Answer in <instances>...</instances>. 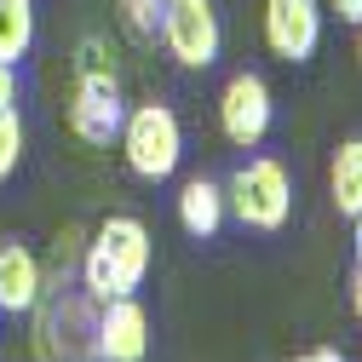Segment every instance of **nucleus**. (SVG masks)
Wrapping results in <instances>:
<instances>
[{"label":"nucleus","instance_id":"nucleus-1","mask_svg":"<svg viewBox=\"0 0 362 362\" xmlns=\"http://www.w3.org/2000/svg\"><path fill=\"white\" fill-rule=\"evenodd\" d=\"M150 276V230H144V218H132V213H110L93 242L81 247V293L86 299H127V293H139Z\"/></svg>","mask_w":362,"mask_h":362},{"label":"nucleus","instance_id":"nucleus-2","mask_svg":"<svg viewBox=\"0 0 362 362\" xmlns=\"http://www.w3.org/2000/svg\"><path fill=\"white\" fill-rule=\"evenodd\" d=\"M35 356L40 362H104L98 356V299L58 282V293L40 288L35 299Z\"/></svg>","mask_w":362,"mask_h":362},{"label":"nucleus","instance_id":"nucleus-3","mask_svg":"<svg viewBox=\"0 0 362 362\" xmlns=\"http://www.w3.org/2000/svg\"><path fill=\"white\" fill-rule=\"evenodd\" d=\"M121 156H127V173L132 178H150V185H161V178L178 173V161H185V127H178V115L167 104H132L121 115Z\"/></svg>","mask_w":362,"mask_h":362},{"label":"nucleus","instance_id":"nucleus-4","mask_svg":"<svg viewBox=\"0 0 362 362\" xmlns=\"http://www.w3.org/2000/svg\"><path fill=\"white\" fill-rule=\"evenodd\" d=\"M224 213L242 218L247 230H282L288 213H293V178L282 161L270 156H253L230 173V185H224Z\"/></svg>","mask_w":362,"mask_h":362},{"label":"nucleus","instance_id":"nucleus-5","mask_svg":"<svg viewBox=\"0 0 362 362\" xmlns=\"http://www.w3.org/2000/svg\"><path fill=\"white\" fill-rule=\"evenodd\" d=\"M156 35L167 40V52L185 64V69H207V64H218V40H224V29H218L213 0H161V29H156Z\"/></svg>","mask_w":362,"mask_h":362},{"label":"nucleus","instance_id":"nucleus-6","mask_svg":"<svg viewBox=\"0 0 362 362\" xmlns=\"http://www.w3.org/2000/svg\"><path fill=\"white\" fill-rule=\"evenodd\" d=\"M270 115H276L270 86H264L253 69H242V75L224 81V93H218V132H224L236 150H259V144H264Z\"/></svg>","mask_w":362,"mask_h":362},{"label":"nucleus","instance_id":"nucleus-7","mask_svg":"<svg viewBox=\"0 0 362 362\" xmlns=\"http://www.w3.org/2000/svg\"><path fill=\"white\" fill-rule=\"evenodd\" d=\"M121 81L104 69V64H86L81 69V86H75V104H69V127H75V139L81 144H110L115 132H121Z\"/></svg>","mask_w":362,"mask_h":362},{"label":"nucleus","instance_id":"nucleus-8","mask_svg":"<svg viewBox=\"0 0 362 362\" xmlns=\"http://www.w3.org/2000/svg\"><path fill=\"white\" fill-rule=\"evenodd\" d=\"M322 40V6L316 0H264V47L282 64H305Z\"/></svg>","mask_w":362,"mask_h":362},{"label":"nucleus","instance_id":"nucleus-9","mask_svg":"<svg viewBox=\"0 0 362 362\" xmlns=\"http://www.w3.org/2000/svg\"><path fill=\"white\" fill-rule=\"evenodd\" d=\"M98 356L104 362H144L150 356V310L132 293L98 305Z\"/></svg>","mask_w":362,"mask_h":362},{"label":"nucleus","instance_id":"nucleus-10","mask_svg":"<svg viewBox=\"0 0 362 362\" xmlns=\"http://www.w3.org/2000/svg\"><path fill=\"white\" fill-rule=\"evenodd\" d=\"M40 288H47V270H40V259L23 247V242H6L0 247V310H35Z\"/></svg>","mask_w":362,"mask_h":362},{"label":"nucleus","instance_id":"nucleus-11","mask_svg":"<svg viewBox=\"0 0 362 362\" xmlns=\"http://www.w3.org/2000/svg\"><path fill=\"white\" fill-rule=\"evenodd\" d=\"M178 224H185V236H196V242L218 236V224H224V185H213V178H185V190H178Z\"/></svg>","mask_w":362,"mask_h":362},{"label":"nucleus","instance_id":"nucleus-12","mask_svg":"<svg viewBox=\"0 0 362 362\" xmlns=\"http://www.w3.org/2000/svg\"><path fill=\"white\" fill-rule=\"evenodd\" d=\"M328 190H334V207L345 218L362 213V139H345L334 150V167H328Z\"/></svg>","mask_w":362,"mask_h":362},{"label":"nucleus","instance_id":"nucleus-13","mask_svg":"<svg viewBox=\"0 0 362 362\" xmlns=\"http://www.w3.org/2000/svg\"><path fill=\"white\" fill-rule=\"evenodd\" d=\"M35 47V0H0V58H23Z\"/></svg>","mask_w":362,"mask_h":362},{"label":"nucleus","instance_id":"nucleus-14","mask_svg":"<svg viewBox=\"0 0 362 362\" xmlns=\"http://www.w3.org/2000/svg\"><path fill=\"white\" fill-rule=\"evenodd\" d=\"M18 161H23V115L0 110V185L18 173Z\"/></svg>","mask_w":362,"mask_h":362},{"label":"nucleus","instance_id":"nucleus-15","mask_svg":"<svg viewBox=\"0 0 362 362\" xmlns=\"http://www.w3.org/2000/svg\"><path fill=\"white\" fill-rule=\"evenodd\" d=\"M121 23L139 35V40H150L161 29V0H121Z\"/></svg>","mask_w":362,"mask_h":362},{"label":"nucleus","instance_id":"nucleus-16","mask_svg":"<svg viewBox=\"0 0 362 362\" xmlns=\"http://www.w3.org/2000/svg\"><path fill=\"white\" fill-rule=\"evenodd\" d=\"M0 110H18V64L0 58Z\"/></svg>","mask_w":362,"mask_h":362},{"label":"nucleus","instance_id":"nucleus-17","mask_svg":"<svg viewBox=\"0 0 362 362\" xmlns=\"http://www.w3.org/2000/svg\"><path fill=\"white\" fill-rule=\"evenodd\" d=\"M328 12H339V23H362V0H328Z\"/></svg>","mask_w":362,"mask_h":362},{"label":"nucleus","instance_id":"nucleus-18","mask_svg":"<svg viewBox=\"0 0 362 362\" xmlns=\"http://www.w3.org/2000/svg\"><path fill=\"white\" fill-rule=\"evenodd\" d=\"M351 310L362 316V259H356V270H351Z\"/></svg>","mask_w":362,"mask_h":362},{"label":"nucleus","instance_id":"nucleus-19","mask_svg":"<svg viewBox=\"0 0 362 362\" xmlns=\"http://www.w3.org/2000/svg\"><path fill=\"white\" fill-rule=\"evenodd\" d=\"M310 362H345V356H339L334 345H322V351H310Z\"/></svg>","mask_w":362,"mask_h":362},{"label":"nucleus","instance_id":"nucleus-20","mask_svg":"<svg viewBox=\"0 0 362 362\" xmlns=\"http://www.w3.org/2000/svg\"><path fill=\"white\" fill-rule=\"evenodd\" d=\"M293 362H310V356H293Z\"/></svg>","mask_w":362,"mask_h":362},{"label":"nucleus","instance_id":"nucleus-21","mask_svg":"<svg viewBox=\"0 0 362 362\" xmlns=\"http://www.w3.org/2000/svg\"><path fill=\"white\" fill-rule=\"evenodd\" d=\"M356 29H362V23H356Z\"/></svg>","mask_w":362,"mask_h":362}]
</instances>
